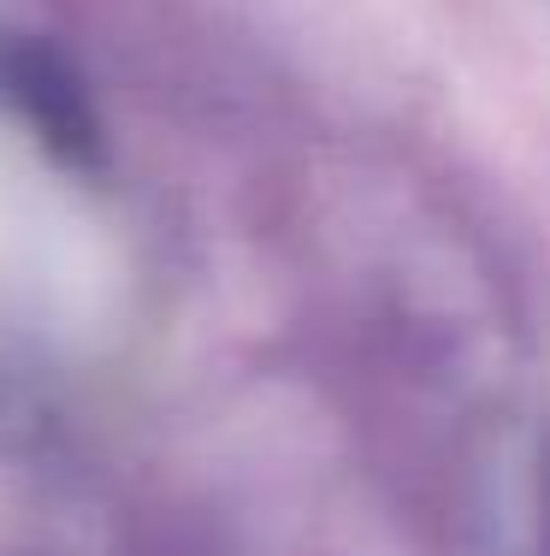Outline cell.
Segmentation results:
<instances>
[{"label": "cell", "instance_id": "obj_1", "mask_svg": "<svg viewBox=\"0 0 550 556\" xmlns=\"http://www.w3.org/2000/svg\"><path fill=\"white\" fill-rule=\"evenodd\" d=\"M545 539H550V473H545Z\"/></svg>", "mask_w": 550, "mask_h": 556}]
</instances>
